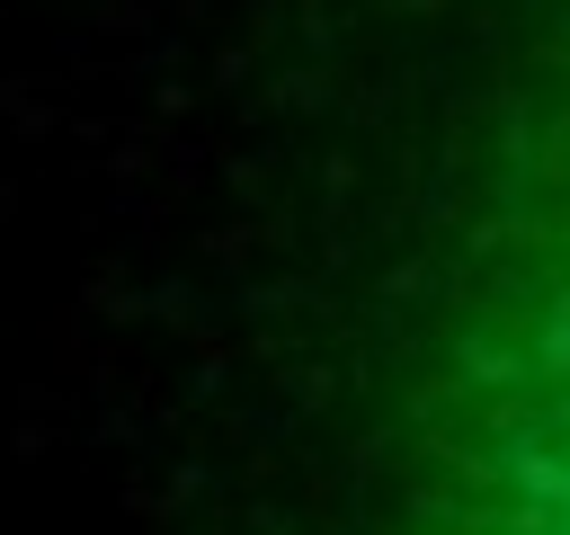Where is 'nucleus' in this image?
<instances>
[{
  "mask_svg": "<svg viewBox=\"0 0 570 535\" xmlns=\"http://www.w3.org/2000/svg\"><path fill=\"white\" fill-rule=\"evenodd\" d=\"M490 535H570V232L534 294V330L508 374L499 464H490Z\"/></svg>",
  "mask_w": 570,
  "mask_h": 535,
  "instance_id": "f257e3e1",
  "label": "nucleus"
}]
</instances>
